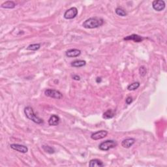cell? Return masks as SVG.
Segmentation results:
<instances>
[{
    "label": "cell",
    "mask_w": 167,
    "mask_h": 167,
    "mask_svg": "<svg viewBox=\"0 0 167 167\" xmlns=\"http://www.w3.org/2000/svg\"><path fill=\"white\" fill-rule=\"evenodd\" d=\"M45 94L46 96L53 98V99H61L63 98V95L60 92L56 90L48 89L45 91Z\"/></svg>",
    "instance_id": "cell-4"
},
{
    "label": "cell",
    "mask_w": 167,
    "mask_h": 167,
    "mask_svg": "<svg viewBox=\"0 0 167 167\" xmlns=\"http://www.w3.org/2000/svg\"><path fill=\"white\" fill-rule=\"evenodd\" d=\"M108 132L105 130H100V131H97L93 133L91 135V138L94 141H98V140H100L105 138L107 136Z\"/></svg>",
    "instance_id": "cell-7"
},
{
    "label": "cell",
    "mask_w": 167,
    "mask_h": 167,
    "mask_svg": "<svg viewBox=\"0 0 167 167\" xmlns=\"http://www.w3.org/2000/svg\"><path fill=\"white\" fill-rule=\"evenodd\" d=\"M43 149L45 150V151H46V153H54L55 152L54 149L52 148L50 146H43Z\"/></svg>",
    "instance_id": "cell-20"
},
{
    "label": "cell",
    "mask_w": 167,
    "mask_h": 167,
    "mask_svg": "<svg viewBox=\"0 0 167 167\" xmlns=\"http://www.w3.org/2000/svg\"><path fill=\"white\" fill-rule=\"evenodd\" d=\"M89 166L90 167H103L104 166V164L103 162L97 159H92L90 161Z\"/></svg>",
    "instance_id": "cell-13"
},
{
    "label": "cell",
    "mask_w": 167,
    "mask_h": 167,
    "mask_svg": "<svg viewBox=\"0 0 167 167\" xmlns=\"http://www.w3.org/2000/svg\"><path fill=\"white\" fill-rule=\"evenodd\" d=\"M115 116V111L114 110L112 109H109L107 110L104 114H103V118L108 119H111L112 117H114Z\"/></svg>",
    "instance_id": "cell-15"
},
{
    "label": "cell",
    "mask_w": 167,
    "mask_h": 167,
    "mask_svg": "<svg viewBox=\"0 0 167 167\" xmlns=\"http://www.w3.org/2000/svg\"><path fill=\"white\" fill-rule=\"evenodd\" d=\"M40 48H41L40 44H32V45H29L28 47H27V50L31 51H36L38 50Z\"/></svg>",
    "instance_id": "cell-18"
},
{
    "label": "cell",
    "mask_w": 167,
    "mask_h": 167,
    "mask_svg": "<svg viewBox=\"0 0 167 167\" xmlns=\"http://www.w3.org/2000/svg\"><path fill=\"white\" fill-rule=\"evenodd\" d=\"M116 13L120 16H127V12L125 11L124 9L121 8V7H117V8L116 9Z\"/></svg>",
    "instance_id": "cell-19"
},
{
    "label": "cell",
    "mask_w": 167,
    "mask_h": 167,
    "mask_svg": "<svg viewBox=\"0 0 167 167\" xmlns=\"http://www.w3.org/2000/svg\"><path fill=\"white\" fill-rule=\"evenodd\" d=\"M146 73H147L146 68L144 66H141L139 69V73L141 77H144V76H146Z\"/></svg>",
    "instance_id": "cell-21"
},
{
    "label": "cell",
    "mask_w": 167,
    "mask_h": 167,
    "mask_svg": "<svg viewBox=\"0 0 167 167\" xmlns=\"http://www.w3.org/2000/svg\"><path fill=\"white\" fill-rule=\"evenodd\" d=\"M96 81H97V83H99V82H101V78L98 77V78H97V80H96Z\"/></svg>",
    "instance_id": "cell-24"
},
{
    "label": "cell",
    "mask_w": 167,
    "mask_h": 167,
    "mask_svg": "<svg viewBox=\"0 0 167 167\" xmlns=\"http://www.w3.org/2000/svg\"><path fill=\"white\" fill-rule=\"evenodd\" d=\"M73 78L74 80H80V77H79V76H78V75H74L73 77Z\"/></svg>",
    "instance_id": "cell-23"
},
{
    "label": "cell",
    "mask_w": 167,
    "mask_h": 167,
    "mask_svg": "<svg viewBox=\"0 0 167 167\" xmlns=\"http://www.w3.org/2000/svg\"><path fill=\"white\" fill-rule=\"evenodd\" d=\"M152 7L157 11H161L165 8V2L163 0H155L152 2Z\"/></svg>",
    "instance_id": "cell-6"
},
{
    "label": "cell",
    "mask_w": 167,
    "mask_h": 167,
    "mask_svg": "<svg viewBox=\"0 0 167 167\" xmlns=\"http://www.w3.org/2000/svg\"><path fill=\"white\" fill-rule=\"evenodd\" d=\"M125 102H126L127 105H130L132 102V98L131 97H127L126 100H125Z\"/></svg>",
    "instance_id": "cell-22"
},
{
    "label": "cell",
    "mask_w": 167,
    "mask_h": 167,
    "mask_svg": "<svg viewBox=\"0 0 167 167\" xmlns=\"http://www.w3.org/2000/svg\"><path fill=\"white\" fill-rule=\"evenodd\" d=\"M103 24H104V20L103 18L94 17V18H90L85 20L82 26L84 28L86 29H94L103 26Z\"/></svg>",
    "instance_id": "cell-1"
},
{
    "label": "cell",
    "mask_w": 167,
    "mask_h": 167,
    "mask_svg": "<svg viewBox=\"0 0 167 167\" xmlns=\"http://www.w3.org/2000/svg\"><path fill=\"white\" fill-rule=\"evenodd\" d=\"M125 41H133L135 43H141L144 40V38L136 34H132L131 35L127 36L124 39Z\"/></svg>",
    "instance_id": "cell-9"
},
{
    "label": "cell",
    "mask_w": 167,
    "mask_h": 167,
    "mask_svg": "<svg viewBox=\"0 0 167 167\" xmlns=\"http://www.w3.org/2000/svg\"><path fill=\"white\" fill-rule=\"evenodd\" d=\"M81 54V51L78 49H70L66 52V56L68 58L78 57Z\"/></svg>",
    "instance_id": "cell-10"
},
{
    "label": "cell",
    "mask_w": 167,
    "mask_h": 167,
    "mask_svg": "<svg viewBox=\"0 0 167 167\" xmlns=\"http://www.w3.org/2000/svg\"><path fill=\"white\" fill-rule=\"evenodd\" d=\"M10 147H11L13 149H14V150H16L22 153H26L28 151V148H27L26 146H23V145L21 144H13L10 145Z\"/></svg>",
    "instance_id": "cell-8"
},
{
    "label": "cell",
    "mask_w": 167,
    "mask_h": 167,
    "mask_svg": "<svg viewBox=\"0 0 167 167\" xmlns=\"http://www.w3.org/2000/svg\"><path fill=\"white\" fill-rule=\"evenodd\" d=\"M78 14V9L76 7H71L65 12L64 18L67 20L75 18Z\"/></svg>",
    "instance_id": "cell-5"
},
{
    "label": "cell",
    "mask_w": 167,
    "mask_h": 167,
    "mask_svg": "<svg viewBox=\"0 0 167 167\" xmlns=\"http://www.w3.org/2000/svg\"><path fill=\"white\" fill-rule=\"evenodd\" d=\"M1 7L3 9H14L16 7V4L13 1H7L1 4Z\"/></svg>",
    "instance_id": "cell-14"
},
{
    "label": "cell",
    "mask_w": 167,
    "mask_h": 167,
    "mask_svg": "<svg viewBox=\"0 0 167 167\" xmlns=\"http://www.w3.org/2000/svg\"><path fill=\"white\" fill-rule=\"evenodd\" d=\"M86 64V61L84 60H76L71 63V66L74 67H82Z\"/></svg>",
    "instance_id": "cell-16"
},
{
    "label": "cell",
    "mask_w": 167,
    "mask_h": 167,
    "mask_svg": "<svg viewBox=\"0 0 167 167\" xmlns=\"http://www.w3.org/2000/svg\"><path fill=\"white\" fill-rule=\"evenodd\" d=\"M117 142L113 140H107V141L103 142L99 146V149L102 151H108L110 149L114 148L117 146Z\"/></svg>",
    "instance_id": "cell-3"
},
{
    "label": "cell",
    "mask_w": 167,
    "mask_h": 167,
    "mask_svg": "<svg viewBox=\"0 0 167 167\" xmlns=\"http://www.w3.org/2000/svg\"><path fill=\"white\" fill-rule=\"evenodd\" d=\"M135 139L132 138L125 139L122 142V146L124 148H129L135 143Z\"/></svg>",
    "instance_id": "cell-11"
},
{
    "label": "cell",
    "mask_w": 167,
    "mask_h": 167,
    "mask_svg": "<svg viewBox=\"0 0 167 167\" xmlns=\"http://www.w3.org/2000/svg\"><path fill=\"white\" fill-rule=\"evenodd\" d=\"M60 119L57 115H52V116L50 117V118L48 119V124L50 126H56L59 124L60 123Z\"/></svg>",
    "instance_id": "cell-12"
},
{
    "label": "cell",
    "mask_w": 167,
    "mask_h": 167,
    "mask_svg": "<svg viewBox=\"0 0 167 167\" xmlns=\"http://www.w3.org/2000/svg\"><path fill=\"white\" fill-rule=\"evenodd\" d=\"M24 113H25L27 118L31 120V121L35 123V124H41L42 123H43V120L36 116L35 113H34L33 109L31 107H26L24 109Z\"/></svg>",
    "instance_id": "cell-2"
},
{
    "label": "cell",
    "mask_w": 167,
    "mask_h": 167,
    "mask_svg": "<svg viewBox=\"0 0 167 167\" xmlns=\"http://www.w3.org/2000/svg\"><path fill=\"white\" fill-rule=\"evenodd\" d=\"M140 87V83L138 82H133L129 84L128 86H127V90L129 91H134L138 89Z\"/></svg>",
    "instance_id": "cell-17"
}]
</instances>
